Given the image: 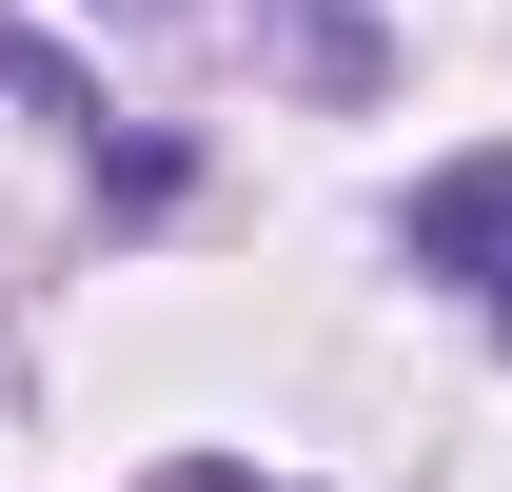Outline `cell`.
<instances>
[{"mask_svg":"<svg viewBox=\"0 0 512 492\" xmlns=\"http://www.w3.org/2000/svg\"><path fill=\"white\" fill-rule=\"evenodd\" d=\"M414 276H473L493 335H512V158H453V178L414 197Z\"/></svg>","mask_w":512,"mask_h":492,"instance_id":"1","label":"cell"},{"mask_svg":"<svg viewBox=\"0 0 512 492\" xmlns=\"http://www.w3.org/2000/svg\"><path fill=\"white\" fill-rule=\"evenodd\" d=\"M0 79H20V99H40V119H79V138H99V79H79V60H40V40H20V20H0Z\"/></svg>","mask_w":512,"mask_h":492,"instance_id":"2","label":"cell"},{"mask_svg":"<svg viewBox=\"0 0 512 492\" xmlns=\"http://www.w3.org/2000/svg\"><path fill=\"white\" fill-rule=\"evenodd\" d=\"M296 40H316V79H355L375 40H355V0H296Z\"/></svg>","mask_w":512,"mask_h":492,"instance_id":"3","label":"cell"},{"mask_svg":"<svg viewBox=\"0 0 512 492\" xmlns=\"http://www.w3.org/2000/svg\"><path fill=\"white\" fill-rule=\"evenodd\" d=\"M158 492H256V473H158Z\"/></svg>","mask_w":512,"mask_h":492,"instance_id":"4","label":"cell"}]
</instances>
